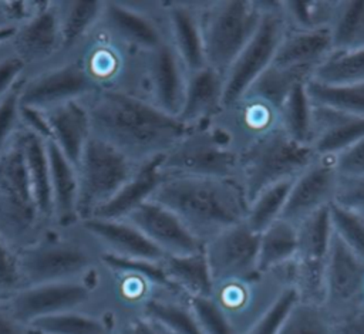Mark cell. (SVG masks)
I'll return each mask as SVG.
<instances>
[{
    "instance_id": "obj_46",
    "label": "cell",
    "mask_w": 364,
    "mask_h": 334,
    "mask_svg": "<svg viewBox=\"0 0 364 334\" xmlns=\"http://www.w3.org/2000/svg\"><path fill=\"white\" fill-rule=\"evenodd\" d=\"M296 301V294L293 289L284 290L276 303L267 310V313L260 317L252 327H249L243 334H276L280 323L287 314L291 304Z\"/></svg>"
},
{
    "instance_id": "obj_6",
    "label": "cell",
    "mask_w": 364,
    "mask_h": 334,
    "mask_svg": "<svg viewBox=\"0 0 364 334\" xmlns=\"http://www.w3.org/2000/svg\"><path fill=\"white\" fill-rule=\"evenodd\" d=\"M291 263L266 273L212 284L210 298L222 311L236 334H243L276 303L280 294L291 289Z\"/></svg>"
},
{
    "instance_id": "obj_34",
    "label": "cell",
    "mask_w": 364,
    "mask_h": 334,
    "mask_svg": "<svg viewBox=\"0 0 364 334\" xmlns=\"http://www.w3.org/2000/svg\"><path fill=\"white\" fill-rule=\"evenodd\" d=\"M327 30L333 51L364 48V1H336Z\"/></svg>"
},
{
    "instance_id": "obj_17",
    "label": "cell",
    "mask_w": 364,
    "mask_h": 334,
    "mask_svg": "<svg viewBox=\"0 0 364 334\" xmlns=\"http://www.w3.org/2000/svg\"><path fill=\"white\" fill-rule=\"evenodd\" d=\"M95 90V81L80 64L71 63L51 70L21 87L20 105L51 109Z\"/></svg>"
},
{
    "instance_id": "obj_45",
    "label": "cell",
    "mask_w": 364,
    "mask_h": 334,
    "mask_svg": "<svg viewBox=\"0 0 364 334\" xmlns=\"http://www.w3.org/2000/svg\"><path fill=\"white\" fill-rule=\"evenodd\" d=\"M23 287L17 253L0 236V298L9 300Z\"/></svg>"
},
{
    "instance_id": "obj_42",
    "label": "cell",
    "mask_w": 364,
    "mask_h": 334,
    "mask_svg": "<svg viewBox=\"0 0 364 334\" xmlns=\"http://www.w3.org/2000/svg\"><path fill=\"white\" fill-rule=\"evenodd\" d=\"M102 11L104 4L100 1L67 3L64 14L60 18L61 47L70 48L78 40H81Z\"/></svg>"
},
{
    "instance_id": "obj_44",
    "label": "cell",
    "mask_w": 364,
    "mask_h": 334,
    "mask_svg": "<svg viewBox=\"0 0 364 334\" xmlns=\"http://www.w3.org/2000/svg\"><path fill=\"white\" fill-rule=\"evenodd\" d=\"M189 307L200 334H236L210 297H192Z\"/></svg>"
},
{
    "instance_id": "obj_51",
    "label": "cell",
    "mask_w": 364,
    "mask_h": 334,
    "mask_svg": "<svg viewBox=\"0 0 364 334\" xmlns=\"http://www.w3.org/2000/svg\"><path fill=\"white\" fill-rule=\"evenodd\" d=\"M20 115L28 126L27 131L38 135L44 141H51L50 125H48V121H47V115L43 109L20 105Z\"/></svg>"
},
{
    "instance_id": "obj_50",
    "label": "cell",
    "mask_w": 364,
    "mask_h": 334,
    "mask_svg": "<svg viewBox=\"0 0 364 334\" xmlns=\"http://www.w3.org/2000/svg\"><path fill=\"white\" fill-rule=\"evenodd\" d=\"M333 334H364V304L333 318Z\"/></svg>"
},
{
    "instance_id": "obj_14",
    "label": "cell",
    "mask_w": 364,
    "mask_h": 334,
    "mask_svg": "<svg viewBox=\"0 0 364 334\" xmlns=\"http://www.w3.org/2000/svg\"><path fill=\"white\" fill-rule=\"evenodd\" d=\"M91 284L68 280L27 286L7 300L6 314L28 328L36 320L73 311L91 298Z\"/></svg>"
},
{
    "instance_id": "obj_38",
    "label": "cell",
    "mask_w": 364,
    "mask_h": 334,
    "mask_svg": "<svg viewBox=\"0 0 364 334\" xmlns=\"http://www.w3.org/2000/svg\"><path fill=\"white\" fill-rule=\"evenodd\" d=\"M276 334H333V317L323 306L296 298Z\"/></svg>"
},
{
    "instance_id": "obj_13",
    "label": "cell",
    "mask_w": 364,
    "mask_h": 334,
    "mask_svg": "<svg viewBox=\"0 0 364 334\" xmlns=\"http://www.w3.org/2000/svg\"><path fill=\"white\" fill-rule=\"evenodd\" d=\"M259 233L239 222L202 244L212 284L257 273Z\"/></svg>"
},
{
    "instance_id": "obj_28",
    "label": "cell",
    "mask_w": 364,
    "mask_h": 334,
    "mask_svg": "<svg viewBox=\"0 0 364 334\" xmlns=\"http://www.w3.org/2000/svg\"><path fill=\"white\" fill-rule=\"evenodd\" d=\"M161 158H155L139 165L134 176L114 195L112 199L102 205L92 217L122 220L144 202L149 200L151 195L161 182V175L158 171Z\"/></svg>"
},
{
    "instance_id": "obj_19",
    "label": "cell",
    "mask_w": 364,
    "mask_h": 334,
    "mask_svg": "<svg viewBox=\"0 0 364 334\" xmlns=\"http://www.w3.org/2000/svg\"><path fill=\"white\" fill-rule=\"evenodd\" d=\"M145 68L149 88L148 102L176 118L182 107L188 72L169 38L146 53Z\"/></svg>"
},
{
    "instance_id": "obj_10",
    "label": "cell",
    "mask_w": 364,
    "mask_h": 334,
    "mask_svg": "<svg viewBox=\"0 0 364 334\" xmlns=\"http://www.w3.org/2000/svg\"><path fill=\"white\" fill-rule=\"evenodd\" d=\"M296 227L297 249L291 262V289L299 301L323 306L324 267L333 236L328 208L307 217Z\"/></svg>"
},
{
    "instance_id": "obj_21",
    "label": "cell",
    "mask_w": 364,
    "mask_h": 334,
    "mask_svg": "<svg viewBox=\"0 0 364 334\" xmlns=\"http://www.w3.org/2000/svg\"><path fill=\"white\" fill-rule=\"evenodd\" d=\"M223 108V75L203 67L188 74L181 111L176 119L186 128L208 125Z\"/></svg>"
},
{
    "instance_id": "obj_7",
    "label": "cell",
    "mask_w": 364,
    "mask_h": 334,
    "mask_svg": "<svg viewBox=\"0 0 364 334\" xmlns=\"http://www.w3.org/2000/svg\"><path fill=\"white\" fill-rule=\"evenodd\" d=\"M138 168L139 163L124 152L91 135L77 165L78 217L84 220L92 217L134 176Z\"/></svg>"
},
{
    "instance_id": "obj_35",
    "label": "cell",
    "mask_w": 364,
    "mask_h": 334,
    "mask_svg": "<svg viewBox=\"0 0 364 334\" xmlns=\"http://www.w3.org/2000/svg\"><path fill=\"white\" fill-rule=\"evenodd\" d=\"M311 80L327 85L364 84V48L331 51L314 70Z\"/></svg>"
},
{
    "instance_id": "obj_16",
    "label": "cell",
    "mask_w": 364,
    "mask_h": 334,
    "mask_svg": "<svg viewBox=\"0 0 364 334\" xmlns=\"http://www.w3.org/2000/svg\"><path fill=\"white\" fill-rule=\"evenodd\" d=\"M338 175L333 158L317 156L293 182L280 219L297 226L334 202Z\"/></svg>"
},
{
    "instance_id": "obj_30",
    "label": "cell",
    "mask_w": 364,
    "mask_h": 334,
    "mask_svg": "<svg viewBox=\"0 0 364 334\" xmlns=\"http://www.w3.org/2000/svg\"><path fill=\"white\" fill-rule=\"evenodd\" d=\"M17 45L27 60H43L61 45L60 17L47 4L17 34Z\"/></svg>"
},
{
    "instance_id": "obj_8",
    "label": "cell",
    "mask_w": 364,
    "mask_h": 334,
    "mask_svg": "<svg viewBox=\"0 0 364 334\" xmlns=\"http://www.w3.org/2000/svg\"><path fill=\"white\" fill-rule=\"evenodd\" d=\"M237 153L208 124L186 129L182 138L159 159L161 178L200 176L235 178Z\"/></svg>"
},
{
    "instance_id": "obj_41",
    "label": "cell",
    "mask_w": 364,
    "mask_h": 334,
    "mask_svg": "<svg viewBox=\"0 0 364 334\" xmlns=\"http://www.w3.org/2000/svg\"><path fill=\"white\" fill-rule=\"evenodd\" d=\"M304 85L306 84H299L284 98L280 105V121L287 135L300 144L309 145L311 105L306 95Z\"/></svg>"
},
{
    "instance_id": "obj_56",
    "label": "cell",
    "mask_w": 364,
    "mask_h": 334,
    "mask_svg": "<svg viewBox=\"0 0 364 334\" xmlns=\"http://www.w3.org/2000/svg\"><path fill=\"white\" fill-rule=\"evenodd\" d=\"M14 34V28H10V27H4V28H0V41L1 40H6L9 38L10 36Z\"/></svg>"
},
{
    "instance_id": "obj_55",
    "label": "cell",
    "mask_w": 364,
    "mask_h": 334,
    "mask_svg": "<svg viewBox=\"0 0 364 334\" xmlns=\"http://www.w3.org/2000/svg\"><path fill=\"white\" fill-rule=\"evenodd\" d=\"M4 9L9 13V16L13 18H21V17H24V13H26V4L21 1L6 3Z\"/></svg>"
},
{
    "instance_id": "obj_43",
    "label": "cell",
    "mask_w": 364,
    "mask_h": 334,
    "mask_svg": "<svg viewBox=\"0 0 364 334\" xmlns=\"http://www.w3.org/2000/svg\"><path fill=\"white\" fill-rule=\"evenodd\" d=\"M328 219L333 235L364 260V217L333 203L328 206Z\"/></svg>"
},
{
    "instance_id": "obj_3",
    "label": "cell",
    "mask_w": 364,
    "mask_h": 334,
    "mask_svg": "<svg viewBox=\"0 0 364 334\" xmlns=\"http://www.w3.org/2000/svg\"><path fill=\"white\" fill-rule=\"evenodd\" d=\"M317 155L311 146L300 144L277 128L237 153L236 181L247 205L264 189L280 182L296 179Z\"/></svg>"
},
{
    "instance_id": "obj_48",
    "label": "cell",
    "mask_w": 364,
    "mask_h": 334,
    "mask_svg": "<svg viewBox=\"0 0 364 334\" xmlns=\"http://www.w3.org/2000/svg\"><path fill=\"white\" fill-rule=\"evenodd\" d=\"M20 85H14L0 98V152L10 144L20 115Z\"/></svg>"
},
{
    "instance_id": "obj_47",
    "label": "cell",
    "mask_w": 364,
    "mask_h": 334,
    "mask_svg": "<svg viewBox=\"0 0 364 334\" xmlns=\"http://www.w3.org/2000/svg\"><path fill=\"white\" fill-rule=\"evenodd\" d=\"M334 205L364 217V178H340Z\"/></svg>"
},
{
    "instance_id": "obj_29",
    "label": "cell",
    "mask_w": 364,
    "mask_h": 334,
    "mask_svg": "<svg viewBox=\"0 0 364 334\" xmlns=\"http://www.w3.org/2000/svg\"><path fill=\"white\" fill-rule=\"evenodd\" d=\"M159 266L169 286L188 298L210 296L212 279L202 250L183 256H165Z\"/></svg>"
},
{
    "instance_id": "obj_9",
    "label": "cell",
    "mask_w": 364,
    "mask_h": 334,
    "mask_svg": "<svg viewBox=\"0 0 364 334\" xmlns=\"http://www.w3.org/2000/svg\"><path fill=\"white\" fill-rule=\"evenodd\" d=\"M284 31L279 1H262L257 30L223 74V107L240 98L269 68Z\"/></svg>"
},
{
    "instance_id": "obj_12",
    "label": "cell",
    "mask_w": 364,
    "mask_h": 334,
    "mask_svg": "<svg viewBox=\"0 0 364 334\" xmlns=\"http://www.w3.org/2000/svg\"><path fill=\"white\" fill-rule=\"evenodd\" d=\"M209 125L239 153L263 135L282 128L280 107L263 97L246 92L223 107Z\"/></svg>"
},
{
    "instance_id": "obj_31",
    "label": "cell",
    "mask_w": 364,
    "mask_h": 334,
    "mask_svg": "<svg viewBox=\"0 0 364 334\" xmlns=\"http://www.w3.org/2000/svg\"><path fill=\"white\" fill-rule=\"evenodd\" d=\"M141 314L155 321L168 334H200L189 307V298L178 290H166L149 298Z\"/></svg>"
},
{
    "instance_id": "obj_11",
    "label": "cell",
    "mask_w": 364,
    "mask_h": 334,
    "mask_svg": "<svg viewBox=\"0 0 364 334\" xmlns=\"http://www.w3.org/2000/svg\"><path fill=\"white\" fill-rule=\"evenodd\" d=\"M24 287L77 280L91 264V254L73 242L43 240L23 247L17 253Z\"/></svg>"
},
{
    "instance_id": "obj_24",
    "label": "cell",
    "mask_w": 364,
    "mask_h": 334,
    "mask_svg": "<svg viewBox=\"0 0 364 334\" xmlns=\"http://www.w3.org/2000/svg\"><path fill=\"white\" fill-rule=\"evenodd\" d=\"M331 51L328 30L297 31L286 27L270 65L280 70L303 72L311 80L314 70Z\"/></svg>"
},
{
    "instance_id": "obj_27",
    "label": "cell",
    "mask_w": 364,
    "mask_h": 334,
    "mask_svg": "<svg viewBox=\"0 0 364 334\" xmlns=\"http://www.w3.org/2000/svg\"><path fill=\"white\" fill-rule=\"evenodd\" d=\"M46 148L50 165L53 215L61 225H71L78 219L77 169L53 141H46Z\"/></svg>"
},
{
    "instance_id": "obj_53",
    "label": "cell",
    "mask_w": 364,
    "mask_h": 334,
    "mask_svg": "<svg viewBox=\"0 0 364 334\" xmlns=\"http://www.w3.org/2000/svg\"><path fill=\"white\" fill-rule=\"evenodd\" d=\"M115 334H168L162 327H159L151 318L142 316L141 313L131 320H128Z\"/></svg>"
},
{
    "instance_id": "obj_49",
    "label": "cell",
    "mask_w": 364,
    "mask_h": 334,
    "mask_svg": "<svg viewBox=\"0 0 364 334\" xmlns=\"http://www.w3.org/2000/svg\"><path fill=\"white\" fill-rule=\"evenodd\" d=\"M340 178H364V136L333 156Z\"/></svg>"
},
{
    "instance_id": "obj_37",
    "label": "cell",
    "mask_w": 364,
    "mask_h": 334,
    "mask_svg": "<svg viewBox=\"0 0 364 334\" xmlns=\"http://www.w3.org/2000/svg\"><path fill=\"white\" fill-rule=\"evenodd\" d=\"M28 330L41 334H114L105 320L77 310L36 320L28 325Z\"/></svg>"
},
{
    "instance_id": "obj_26",
    "label": "cell",
    "mask_w": 364,
    "mask_h": 334,
    "mask_svg": "<svg viewBox=\"0 0 364 334\" xmlns=\"http://www.w3.org/2000/svg\"><path fill=\"white\" fill-rule=\"evenodd\" d=\"M51 141L75 166L92 135L88 108L78 101H70L46 111Z\"/></svg>"
},
{
    "instance_id": "obj_22",
    "label": "cell",
    "mask_w": 364,
    "mask_h": 334,
    "mask_svg": "<svg viewBox=\"0 0 364 334\" xmlns=\"http://www.w3.org/2000/svg\"><path fill=\"white\" fill-rule=\"evenodd\" d=\"M164 14L169 43L176 51L188 74L205 67L198 1L164 3Z\"/></svg>"
},
{
    "instance_id": "obj_25",
    "label": "cell",
    "mask_w": 364,
    "mask_h": 334,
    "mask_svg": "<svg viewBox=\"0 0 364 334\" xmlns=\"http://www.w3.org/2000/svg\"><path fill=\"white\" fill-rule=\"evenodd\" d=\"M104 13L112 31L122 41L144 53L158 48L168 40L165 14L158 20L141 10L121 3L104 4Z\"/></svg>"
},
{
    "instance_id": "obj_54",
    "label": "cell",
    "mask_w": 364,
    "mask_h": 334,
    "mask_svg": "<svg viewBox=\"0 0 364 334\" xmlns=\"http://www.w3.org/2000/svg\"><path fill=\"white\" fill-rule=\"evenodd\" d=\"M0 334H30L28 328L14 321L4 311H0Z\"/></svg>"
},
{
    "instance_id": "obj_18",
    "label": "cell",
    "mask_w": 364,
    "mask_h": 334,
    "mask_svg": "<svg viewBox=\"0 0 364 334\" xmlns=\"http://www.w3.org/2000/svg\"><path fill=\"white\" fill-rule=\"evenodd\" d=\"M122 220L135 226L165 256H183L202 250V243L182 222L156 202H144Z\"/></svg>"
},
{
    "instance_id": "obj_52",
    "label": "cell",
    "mask_w": 364,
    "mask_h": 334,
    "mask_svg": "<svg viewBox=\"0 0 364 334\" xmlns=\"http://www.w3.org/2000/svg\"><path fill=\"white\" fill-rule=\"evenodd\" d=\"M24 67V60L9 57L0 61V98H3L16 84Z\"/></svg>"
},
{
    "instance_id": "obj_20",
    "label": "cell",
    "mask_w": 364,
    "mask_h": 334,
    "mask_svg": "<svg viewBox=\"0 0 364 334\" xmlns=\"http://www.w3.org/2000/svg\"><path fill=\"white\" fill-rule=\"evenodd\" d=\"M310 105L309 145L317 156L333 158L364 136V117Z\"/></svg>"
},
{
    "instance_id": "obj_1",
    "label": "cell",
    "mask_w": 364,
    "mask_h": 334,
    "mask_svg": "<svg viewBox=\"0 0 364 334\" xmlns=\"http://www.w3.org/2000/svg\"><path fill=\"white\" fill-rule=\"evenodd\" d=\"M88 112L92 135L139 165L164 156L186 132L175 117L132 92L101 91Z\"/></svg>"
},
{
    "instance_id": "obj_23",
    "label": "cell",
    "mask_w": 364,
    "mask_h": 334,
    "mask_svg": "<svg viewBox=\"0 0 364 334\" xmlns=\"http://www.w3.org/2000/svg\"><path fill=\"white\" fill-rule=\"evenodd\" d=\"M84 227L108 249V254L115 257L149 263H161L165 257L158 247L127 220L91 217L84 220Z\"/></svg>"
},
{
    "instance_id": "obj_36",
    "label": "cell",
    "mask_w": 364,
    "mask_h": 334,
    "mask_svg": "<svg viewBox=\"0 0 364 334\" xmlns=\"http://www.w3.org/2000/svg\"><path fill=\"white\" fill-rule=\"evenodd\" d=\"M306 95L313 105L331 108L344 114L364 117V84L327 85L309 80Z\"/></svg>"
},
{
    "instance_id": "obj_40",
    "label": "cell",
    "mask_w": 364,
    "mask_h": 334,
    "mask_svg": "<svg viewBox=\"0 0 364 334\" xmlns=\"http://www.w3.org/2000/svg\"><path fill=\"white\" fill-rule=\"evenodd\" d=\"M293 181L273 185L260 192L255 199L249 202L245 223L255 233L263 232L269 225H272L282 216Z\"/></svg>"
},
{
    "instance_id": "obj_15",
    "label": "cell",
    "mask_w": 364,
    "mask_h": 334,
    "mask_svg": "<svg viewBox=\"0 0 364 334\" xmlns=\"http://www.w3.org/2000/svg\"><path fill=\"white\" fill-rule=\"evenodd\" d=\"M364 300V260L331 236L326 267L323 307L336 318Z\"/></svg>"
},
{
    "instance_id": "obj_39",
    "label": "cell",
    "mask_w": 364,
    "mask_h": 334,
    "mask_svg": "<svg viewBox=\"0 0 364 334\" xmlns=\"http://www.w3.org/2000/svg\"><path fill=\"white\" fill-rule=\"evenodd\" d=\"M286 27L297 31L327 30L336 1H279Z\"/></svg>"
},
{
    "instance_id": "obj_57",
    "label": "cell",
    "mask_w": 364,
    "mask_h": 334,
    "mask_svg": "<svg viewBox=\"0 0 364 334\" xmlns=\"http://www.w3.org/2000/svg\"><path fill=\"white\" fill-rule=\"evenodd\" d=\"M30 334H41V333H37V331H33V330H28Z\"/></svg>"
},
{
    "instance_id": "obj_4",
    "label": "cell",
    "mask_w": 364,
    "mask_h": 334,
    "mask_svg": "<svg viewBox=\"0 0 364 334\" xmlns=\"http://www.w3.org/2000/svg\"><path fill=\"white\" fill-rule=\"evenodd\" d=\"M262 1H198L205 65L225 74L257 30Z\"/></svg>"
},
{
    "instance_id": "obj_33",
    "label": "cell",
    "mask_w": 364,
    "mask_h": 334,
    "mask_svg": "<svg viewBox=\"0 0 364 334\" xmlns=\"http://www.w3.org/2000/svg\"><path fill=\"white\" fill-rule=\"evenodd\" d=\"M297 249V227L283 219L259 233L257 271L266 273L293 262Z\"/></svg>"
},
{
    "instance_id": "obj_2",
    "label": "cell",
    "mask_w": 364,
    "mask_h": 334,
    "mask_svg": "<svg viewBox=\"0 0 364 334\" xmlns=\"http://www.w3.org/2000/svg\"><path fill=\"white\" fill-rule=\"evenodd\" d=\"M149 200L171 210L202 244L245 220L247 199L235 178H161Z\"/></svg>"
},
{
    "instance_id": "obj_32",
    "label": "cell",
    "mask_w": 364,
    "mask_h": 334,
    "mask_svg": "<svg viewBox=\"0 0 364 334\" xmlns=\"http://www.w3.org/2000/svg\"><path fill=\"white\" fill-rule=\"evenodd\" d=\"M18 139L24 152L26 166L38 213L40 216L48 217L53 215V196L46 141L30 131L18 134Z\"/></svg>"
},
{
    "instance_id": "obj_5",
    "label": "cell",
    "mask_w": 364,
    "mask_h": 334,
    "mask_svg": "<svg viewBox=\"0 0 364 334\" xmlns=\"http://www.w3.org/2000/svg\"><path fill=\"white\" fill-rule=\"evenodd\" d=\"M40 213L34 200L24 152L18 139L0 152V236L10 246L26 247Z\"/></svg>"
}]
</instances>
